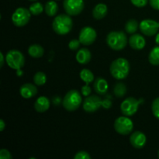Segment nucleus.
Here are the masks:
<instances>
[{
	"mask_svg": "<svg viewBox=\"0 0 159 159\" xmlns=\"http://www.w3.org/2000/svg\"><path fill=\"white\" fill-rule=\"evenodd\" d=\"M129 44L134 50H142L146 45L145 39L141 34H134L129 38Z\"/></svg>",
	"mask_w": 159,
	"mask_h": 159,
	"instance_id": "14",
	"label": "nucleus"
},
{
	"mask_svg": "<svg viewBox=\"0 0 159 159\" xmlns=\"http://www.w3.org/2000/svg\"><path fill=\"white\" fill-rule=\"evenodd\" d=\"M147 141L145 134L141 131H135L130 135V143L134 148L141 149L144 147Z\"/></svg>",
	"mask_w": 159,
	"mask_h": 159,
	"instance_id": "13",
	"label": "nucleus"
},
{
	"mask_svg": "<svg viewBox=\"0 0 159 159\" xmlns=\"http://www.w3.org/2000/svg\"><path fill=\"white\" fill-rule=\"evenodd\" d=\"M0 158L1 159H12V156L10 152L6 149H1L0 150Z\"/></svg>",
	"mask_w": 159,
	"mask_h": 159,
	"instance_id": "32",
	"label": "nucleus"
},
{
	"mask_svg": "<svg viewBox=\"0 0 159 159\" xmlns=\"http://www.w3.org/2000/svg\"><path fill=\"white\" fill-rule=\"evenodd\" d=\"M20 95L24 99H30L34 97L38 93L37 86L31 83H25L20 87Z\"/></svg>",
	"mask_w": 159,
	"mask_h": 159,
	"instance_id": "15",
	"label": "nucleus"
},
{
	"mask_svg": "<svg viewBox=\"0 0 159 159\" xmlns=\"http://www.w3.org/2000/svg\"><path fill=\"white\" fill-rule=\"evenodd\" d=\"M30 1H31V2H34V1H37V0H30Z\"/></svg>",
	"mask_w": 159,
	"mask_h": 159,
	"instance_id": "41",
	"label": "nucleus"
},
{
	"mask_svg": "<svg viewBox=\"0 0 159 159\" xmlns=\"http://www.w3.org/2000/svg\"><path fill=\"white\" fill-rule=\"evenodd\" d=\"M155 42H156L157 44L159 45V33L157 34L156 37H155Z\"/></svg>",
	"mask_w": 159,
	"mask_h": 159,
	"instance_id": "40",
	"label": "nucleus"
},
{
	"mask_svg": "<svg viewBox=\"0 0 159 159\" xmlns=\"http://www.w3.org/2000/svg\"><path fill=\"white\" fill-rule=\"evenodd\" d=\"M107 45L113 51H121L127 44V37L123 31H111L107 37Z\"/></svg>",
	"mask_w": 159,
	"mask_h": 159,
	"instance_id": "3",
	"label": "nucleus"
},
{
	"mask_svg": "<svg viewBox=\"0 0 159 159\" xmlns=\"http://www.w3.org/2000/svg\"><path fill=\"white\" fill-rule=\"evenodd\" d=\"M158 158H159V151H158Z\"/></svg>",
	"mask_w": 159,
	"mask_h": 159,
	"instance_id": "42",
	"label": "nucleus"
},
{
	"mask_svg": "<svg viewBox=\"0 0 159 159\" xmlns=\"http://www.w3.org/2000/svg\"><path fill=\"white\" fill-rule=\"evenodd\" d=\"M139 26L140 24L138 23V20H134V19H130L126 23L125 30L127 34H134L137 32Z\"/></svg>",
	"mask_w": 159,
	"mask_h": 159,
	"instance_id": "23",
	"label": "nucleus"
},
{
	"mask_svg": "<svg viewBox=\"0 0 159 159\" xmlns=\"http://www.w3.org/2000/svg\"><path fill=\"white\" fill-rule=\"evenodd\" d=\"M64 9L70 16H77L83 11L85 7L84 0H64Z\"/></svg>",
	"mask_w": 159,
	"mask_h": 159,
	"instance_id": "9",
	"label": "nucleus"
},
{
	"mask_svg": "<svg viewBox=\"0 0 159 159\" xmlns=\"http://www.w3.org/2000/svg\"><path fill=\"white\" fill-rule=\"evenodd\" d=\"M144 102V99H137L134 97H127L124 99L120 105L121 113L124 116H134L138 112L140 104Z\"/></svg>",
	"mask_w": 159,
	"mask_h": 159,
	"instance_id": "6",
	"label": "nucleus"
},
{
	"mask_svg": "<svg viewBox=\"0 0 159 159\" xmlns=\"http://www.w3.org/2000/svg\"><path fill=\"white\" fill-rule=\"evenodd\" d=\"M82 99L81 93L78 90L72 89L66 93L62 100L64 108L69 112L77 110L82 104Z\"/></svg>",
	"mask_w": 159,
	"mask_h": 159,
	"instance_id": "4",
	"label": "nucleus"
},
{
	"mask_svg": "<svg viewBox=\"0 0 159 159\" xmlns=\"http://www.w3.org/2000/svg\"><path fill=\"white\" fill-rule=\"evenodd\" d=\"M130 2L136 7L141 8L147 6L148 2V0H130Z\"/></svg>",
	"mask_w": 159,
	"mask_h": 159,
	"instance_id": "31",
	"label": "nucleus"
},
{
	"mask_svg": "<svg viewBox=\"0 0 159 159\" xmlns=\"http://www.w3.org/2000/svg\"><path fill=\"white\" fill-rule=\"evenodd\" d=\"M75 159H91V156L89 154L85 151H80L77 152L76 155L74 156Z\"/></svg>",
	"mask_w": 159,
	"mask_h": 159,
	"instance_id": "30",
	"label": "nucleus"
},
{
	"mask_svg": "<svg viewBox=\"0 0 159 159\" xmlns=\"http://www.w3.org/2000/svg\"><path fill=\"white\" fill-rule=\"evenodd\" d=\"M31 14L34 16H38L43 11V6L40 2H34L30 5L29 8Z\"/></svg>",
	"mask_w": 159,
	"mask_h": 159,
	"instance_id": "27",
	"label": "nucleus"
},
{
	"mask_svg": "<svg viewBox=\"0 0 159 159\" xmlns=\"http://www.w3.org/2000/svg\"><path fill=\"white\" fill-rule=\"evenodd\" d=\"M6 61L8 66L14 70L21 69L25 65V57L18 50H11L6 54Z\"/></svg>",
	"mask_w": 159,
	"mask_h": 159,
	"instance_id": "5",
	"label": "nucleus"
},
{
	"mask_svg": "<svg viewBox=\"0 0 159 159\" xmlns=\"http://www.w3.org/2000/svg\"><path fill=\"white\" fill-rule=\"evenodd\" d=\"M102 107H103L104 109H107V110H109V109L111 108L112 107V102L110 99H106L104 100H102Z\"/></svg>",
	"mask_w": 159,
	"mask_h": 159,
	"instance_id": "34",
	"label": "nucleus"
},
{
	"mask_svg": "<svg viewBox=\"0 0 159 159\" xmlns=\"http://www.w3.org/2000/svg\"><path fill=\"white\" fill-rule=\"evenodd\" d=\"M17 71V72H16V75L18 76H21V75H23V71H21V69H18V70H16Z\"/></svg>",
	"mask_w": 159,
	"mask_h": 159,
	"instance_id": "39",
	"label": "nucleus"
},
{
	"mask_svg": "<svg viewBox=\"0 0 159 159\" xmlns=\"http://www.w3.org/2000/svg\"><path fill=\"white\" fill-rule=\"evenodd\" d=\"M50 100L46 96H40L34 103V109L38 113H44L50 108Z\"/></svg>",
	"mask_w": 159,
	"mask_h": 159,
	"instance_id": "17",
	"label": "nucleus"
},
{
	"mask_svg": "<svg viewBox=\"0 0 159 159\" xmlns=\"http://www.w3.org/2000/svg\"><path fill=\"white\" fill-rule=\"evenodd\" d=\"M81 44V42L79 40L77 39H73L68 43V48L71 50V51H76L79 48Z\"/></svg>",
	"mask_w": 159,
	"mask_h": 159,
	"instance_id": "29",
	"label": "nucleus"
},
{
	"mask_svg": "<svg viewBox=\"0 0 159 159\" xmlns=\"http://www.w3.org/2000/svg\"><path fill=\"white\" fill-rule=\"evenodd\" d=\"M0 57H1V59H0V67H3V65H4V62H5V58H4V55H3V54L2 52H0Z\"/></svg>",
	"mask_w": 159,
	"mask_h": 159,
	"instance_id": "37",
	"label": "nucleus"
},
{
	"mask_svg": "<svg viewBox=\"0 0 159 159\" xmlns=\"http://www.w3.org/2000/svg\"><path fill=\"white\" fill-rule=\"evenodd\" d=\"M108 9L104 3H99L96 5L93 10V16L96 20H102L107 16Z\"/></svg>",
	"mask_w": 159,
	"mask_h": 159,
	"instance_id": "19",
	"label": "nucleus"
},
{
	"mask_svg": "<svg viewBox=\"0 0 159 159\" xmlns=\"http://www.w3.org/2000/svg\"><path fill=\"white\" fill-rule=\"evenodd\" d=\"M93 89L94 91L96 92L97 94L101 95H105L107 93L109 89L108 82L107 80L103 79V78L99 77L94 80V83H93Z\"/></svg>",
	"mask_w": 159,
	"mask_h": 159,
	"instance_id": "16",
	"label": "nucleus"
},
{
	"mask_svg": "<svg viewBox=\"0 0 159 159\" xmlns=\"http://www.w3.org/2000/svg\"><path fill=\"white\" fill-rule=\"evenodd\" d=\"M75 58L77 61L81 65H86L91 61V52H90L89 50L85 48H81L76 54Z\"/></svg>",
	"mask_w": 159,
	"mask_h": 159,
	"instance_id": "18",
	"label": "nucleus"
},
{
	"mask_svg": "<svg viewBox=\"0 0 159 159\" xmlns=\"http://www.w3.org/2000/svg\"><path fill=\"white\" fill-rule=\"evenodd\" d=\"M73 20L68 14H61L54 19L52 23L53 30L58 35H65L71 32Z\"/></svg>",
	"mask_w": 159,
	"mask_h": 159,
	"instance_id": "2",
	"label": "nucleus"
},
{
	"mask_svg": "<svg viewBox=\"0 0 159 159\" xmlns=\"http://www.w3.org/2000/svg\"><path fill=\"white\" fill-rule=\"evenodd\" d=\"M114 129L120 135L130 134L134 129L133 121L129 118V116H120L115 120Z\"/></svg>",
	"mask_w": 159,
	"mask_h": 159,
	"instance_id": "7",
	"label": "nucleus"
},
{
	"mask_svg": "<svg viewBox=\"0 0 159 159\" xmlns=\"http://www.w3.org/2000/svg\"><path fill=\"white\" fill-rule=\"evenodd\" d=\"M113 93L117 98H122L127 93V86L123 82H118L113 88Z\"/></svg>",
	"mask_w": 159,
	"mask_h": 159,
	"instance_id": "25",
	"label": "nucleus"
},
{
	"mask_svg": "<svg viewBox=\"0 0 159 159\" xmlns=\"http://www.w3.org/2000/svg\"><path fill=\"white\" fill-rule=\"evenodd\" d=\"M152 110L154 116L159 120V97L154 99L152 104Z\"/></svg>",
	"mask_w": 159,
	"mask_h": 159,
	"instance_id": "28",
	"label": "nucleus"
},
{
	"mask_svg": "<svg viewBox=\"0 0 159 159\" xmlns=\"http://www.w3.org/2000/svg\"><path fill=\"white\" fill-rule=\"evenodd\" d=\"M79 75H80L81 79L87 85H89L90 83H92L95 79L93 73L89 69H87V68H83L80 71Z\"/></svg>",
	"mask_w": 159,
	"mask_h": 159,
	"instance_id": "22",
	"label": "nucleus"
},
{
	"mask_svg": "<svg viewBox=\"0 0 159 159\" xmlns=\"http://www.w3.org/2000/svg\"><path fill=\"white\" fill-rule=\"evenodd\" d=\"M28 54L34 58L41 57L44 54V49L40 44H32L28 48Z\"/></svg>",
	"mask_w": 159,
	"mask_h": 159,
	"instance_id": "20",
	"label": "nucleus"
},
{
	"mask_svg": "<svg viewBox=\"0 0 159 159\" xmlns=\"http://www.w3.org/2000/svg\"><path fill=\"white\" fill-rule=\"evenodd\" d=\"M139 29L144 35L152 37L158 32L159 22L150 19L144 20L140 23Z\"/></svg>",
	"mask_w": 159,
	"mask_h": 159,
	"instance_id": "10",
	"label": "nucleus"
},
{
	"mask_svg": "<svg viewBox=\"0 0 159 159\" xmlns=\"http://www.w3.org/2000/svg\"><path fill=\"white\" fill-rule=\"evenodd\" d=\"M57 10H58V6L56 2L51 0V1H48L45 4L44 11L48 16H54L57 14Z\"/></svg>",
	"mask_w": 159,
	"mask_h": 159,
	"instance_id": "21",
	"label": "nucleus"
},
{
	"mask_svg": "<svg viewBox=\"0 0 159 159\" xmlns=\"http://www.w3.org/2000/svg\"><path fill=\"white\" fill-rule=\"evenodd\" d=\"M6 127V124H5L3 120H0V131H3Z\"/></svg>",
	"mask_w": 159,
	"mask_h": 159,
	"instance_id": "38",
	"label": "nucleus"
},
{
	"mask_svg": "<svg viewBox=\"0 0 159 159\" xmlns=\"http://www.w3.org/2000/svg\"><path fill=\"white\" fill-rule=\"evenodd\" d=\"M102 99L99 96L93 95L86 96L82 103L83 110L87 113H94L102 107Z\"/></svg>",
	"mask_w": 159,
	"mask_h": 159,
	"instance_id": "11",
	"label": "nucleus"
},
{
	"mask_svg": "<svg viewBox=\"0 0 159 159\" xmlns=\"http://www.w3.org/2000/svg\"><path fill=\"white\" fill-rule=\"evenodd\" d=\"M148 61L152 65H159V46L152 48L148 55Z\"/></svg>",
	"mask_w": 159,
	"mask_h": 159,
	"instance_id": "24",
	"label": "nucleus"
},
{
	"mask_svg": "<svg viewBox=\"0 0 159 159\" xmlns=\"http://www.w3.org/2000/svg\"><path fill=\"white\" fill-rule=\"evenodd\" d=\"M110 74L117 80H123L128 76L130 72V63L126 58L119 57L111 63Z\"/></svg>",
	"mask_w": 159,
	"mask_h": 159,
	"instance_id": "1",
	"label": "nucleus"
},
{
	"mask_svg": "<svg viewBox=\"0 0 159 159\" xmlns=\"http://www.w3.org/2000/svg\"><path fill=\"white\" fill-rule=\"evenodd\" d=\"M31 17L30 9L23 7H20L15 10L12 16V21L16 26L22 27L29 23Z\"/></svg>",
	"mask_w": 159,
	"mask_h": 159,
	"instance_id": "8",
	"label": "nucleus"
},
{
	"mask_svg": "<svg viewBox=\"0 0 159 159\" xmlns=\"http://www.w3.org/2000/svg\"><path fill=\"white\" fill-rule=\"evenodd\" d=\"M97 34L95 29L91 26H85L81 30L79 33V40L83 45H91L96 40Z\"/></svg>",
	"mask_w": 159,
	"mask_h": 159,
	"instance_id": "12",
	"label": "nucleus"
},
{
	"mask_svg": "<svg viewBox=\"0 0 159 159\" xmlns=\"http://www.w3.org/2000/svg\"><path fill=\"white\" fill-rule=\"evenodd\" d=\"M91 92H92V89L91 87L89 86V85L85 84V85L82 87L81 89V93H82V95L84 96H89L90 94H91Z\"/></svg>",
	"mask_w": 159,
	"mask_h": 159,
	"instance_id": "33",
	"label": "nucleus"
},
{
	"mask_svg": "<svg viewBox=\"0 0 159 159\" xmlns=\"http://www.w3.org/2000/svg\"><path fill=\"white\" fill-rule=\"evenodd\" d=\"M52 102L53 103H54V105L58 106L60 105L61 102V99L60 98V96H54L52 99Z\"/></svg>",
	"mask_w": 159,
	"mask_h": 159,
	"instance_id": "36",
	"label": "nucleus"
},
{
	"mask_svg": "<svg viewBox=\"0 0 159 159\" xmlns=\"http://www.w3.org/2000/svg\"><path fill=\"white\" fill-rule=\"evenodd\" d=\"M150 6L155 10H159V0H149Z\"/></svg>",
	"mask_w": 159,
	"mask_h": 159,
	"instance_id": "35",
	"label": "nucleus"
},
{
	"mask_svg": "<svg viewBox=\"0 0 159 159\" xmlns=\"http://www.w3.org/2000/svg\"><path fill=\"white\" fill-rule=\"evenodd\" d=\"M34 82L37 86L43 85L47 82V76L43 71H38L34 76Z\"/></svg>",
	"mask_w": 159,
	"mask_h": 159,
	"instance_id": "26",
	"label": "nucleus"
}]
</instances>
